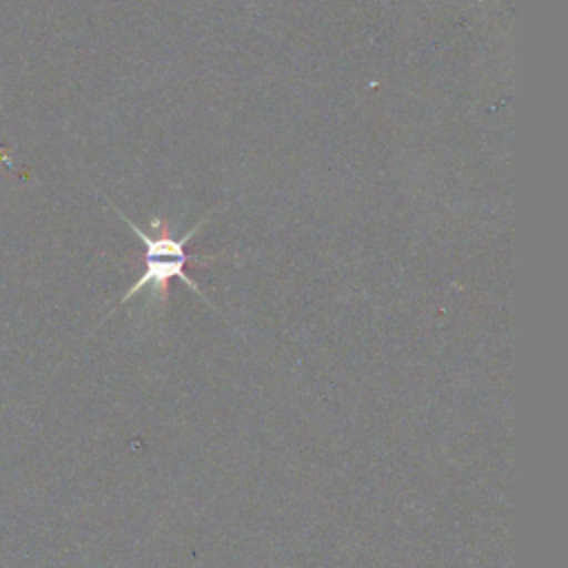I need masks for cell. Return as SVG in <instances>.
Masks as SVG:
<instances>
[{"instance_id":"obj_1","label":"cell","mask_w":568,"mask_h":568,"mask_svg":"<svg viewBox=\"0 0 568 568\" xmlns=\"http://www.w3.org/2000/svg\"><path fill=\"white\" fill-rule=\"evenodd\" d=\"M113 206V204H111ZM113 211L124 220V224L140 237L142 246H144V271L142 275L129 286V291L120 297L118 306L133 300L144 286H153V297L160 300V302H166L169 297V284L173 277H180L191 291H195V295H200L209 306H213V302L202 293V288L197 286L195 280H191L186 273H184V264L189 262V255H186V244L189 240L204 226L206 217H202L195 226H191L182 237H173L171 233V224L162 217H153L151 220V229L153 233H146L142 231L133 220H129L120 209L113 206ZM215 308V306H213Z\"/></svg>"}]
</instances>
